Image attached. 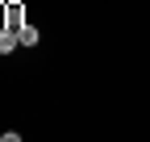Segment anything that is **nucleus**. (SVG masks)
<instances>
[{
	"label": "nucleus",
	"mask_w": 150,
	"mask_h": 142,
	"mask_svg": "<svg viewBox=\"0 0 150 142\" xmlns=\"http://www.w3.org/2000/svg\"><path fill=\"white\" fill-rule=\"evenodd\" d=\"M13 29H17V38H21V46H38V38H42L33 25H13Z\"/></svg>",
	"instance_id": "f03ea898"
},
{
	"label": "nucleus",
	"mask_w": 150,
	"mask_h": 142,
	"mask_svg": "<svg viewBox=\"0 0 150 142\" xmlns=\"http://www.w3.org/2000/svg\"><path fill=\"white\" fill-rule=\"evenodd\" d=\"M17 46H21V38H17V29H0V55H13Z\"/></svg>",
	"instance_id": "f257e3e1"
}]
</instances>
